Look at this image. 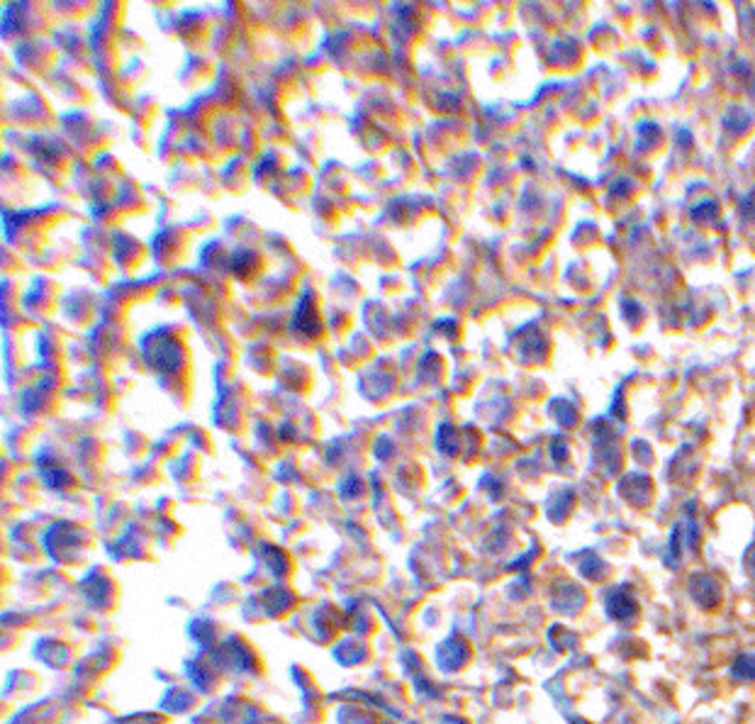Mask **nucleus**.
Masks as SVG:
<instances>
[{
	"label": "nucleus",
	"instance_id": "f257e3e1",
	"mask_svg": "<svg viewBox=\"0 0 755 724\" xmlns=\"http://www.w3.org/2000/svg\"><path fill=\"white\" fill-rule=\"evenodd\" d=\"M609 612L614 617H626V615H634V603H631L629 598H626L624 593H616L614 598L609 600Z\"/></svg>",
	"mask_w": 755,
	"mask_h": 724
},
{
	"label": "nucleus",
	"instance_id": "f03ea898",
	"mask_svg": "<svg viewBox=\"0 0 755 724\" xmlns=\"http://www.w3.org/2000/svg\"><path fill=\"white\" fill-rule=\"evenodd\" d=\"M736 673L738 675H755V658H741L736 663Z\"/></svg>",
	"mask_w": 755,
	"mask_h": 724
}]
</instances>
